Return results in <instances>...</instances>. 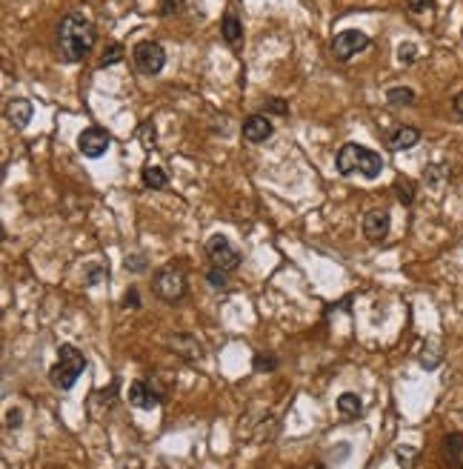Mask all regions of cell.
<instances>
[{"mask_svg": "<svg viewBox=\"0 0 463 469\" xmlns=\"http://www.w3.org/2000/svg\"><path fill=\"white\" fill-rule=\"evenodd\" d=\"M129 404L137 407V409H155L160 404V395L146 381H134L129 386Z\"/></svg>", "mask_w": 463, "mask_h": 469, "instance_id": "obj_10", "label": "cell"}, {"mask_svg": "<svg viewBox=\"0 0 463 469\" xmlns=\"http://www.w3.org/2000/svg\"><path fill=\"white\" fill-rule=\"evenodd\" d=\"M444 458L452 469H460V461H463V435H446L444 441Z\"/></svg>", "mask_w": 463, "mask_h": 469, "instance_id": "obj_16", "label": "cell"}, {"mask_svg": "<svg viewBox=\"0 0 463 469\" xmlns=\"http://www.w3.org/2000/svg\"><path fill=\"white\" fill-rule=\"evenodd\" d=\"M118 60H123V46H121V43H112L109 49L103 52L101 63H103V66H112V63H118Z\"/></svg>", "mask_w": 463, "mask_h": 469, "instance_id": "obj_26", "label": "cell"}, {"mask_svg": "<svg viewBox=\"0 0 463 469\" xmlns=\"http://www.w3.org/2000/svg\"><path fill=\"white\" fill-rule=\"evenodd\" d=\"M266 112H274V114H286V112H289V106H286L283 101H277V98H272V101L266 103Z\"/></svg>", "mask_w": 463, "mask_h": 469, "instance_id": "obj_32", "label": "cell"}, {"mask_svg": "<svg viewBox=\"0 0 463 469\" xmlns=\"http://www.w3.org/2000/svg\"><path fill=\"white\" fill-rule=\"evenodd\" d=\"M152 287H155L157 298H164V300H180L183 295H186V275H183L177 266H164V269L155 272Z\"/></svg>", "mask_w": 463, "mask_h": 469, "instance_id": "obj_4", "label": "cell"}, {"mask_svg": "<svg viewBox=\"0 0 463 469\" xmlns=\"http://www.w3.org/2000/svg\"><path fill=\"white\" fill-rule=\"evenodd\" d=\"M358 157H360V146H358V144L340 146V152H338V157H335L338 172H340V175H352V172L358 169Z\"/></svg>", "mask_w": 463, "mask_h": 469, "instance_id": "obj_15", "label": "cell"}, {"mask_svg": "<svg viewBox=\"0 0 463 469\" xmlns=\"http://www.w3.org/2000/svg\"><path fill=\"white\" fill-rule=\"evenodd\" d=\"M441 358H444V352L437 349L435 343H426V346H423V352H421V364H423L426 369H435L437 364H441Z\"/></svg>", "mask_w": 463, "mask_h": 469, "instance_id": "obj_22", "label": "cell"}, {"mask_svg": "<svg viewBox=\"0 0 463 469\" xmlns=\"http://www.w3.org/2000/svg\"><path fill=\"white\" fill-rule=\"evenodd\" d=\"M177 12V0H164V9H160V15H172Z\"/></svg>", "mask_w": 463, "mask_h": 469, "instance_id": "obj_34", "label": "cell"}, {"mask_svg": "<svg viewBox=\"0 0 463 469\" xmlns=\"http://www.w3.org/2000/svg\"><path fill=\"white\" fill-rule=\"evenodd\" d=\"M32 112H35L32 101H26V98H15V101L6 106V121H9L12 126H17V129H26L29 121H32Z\"/></svg>", "mask_w": 463, "mask_h": 469, "instance_id": "obj_12", "label": "cell"}, {"mask_svg": "<svg viewBox=\"0 0 463 469\" xmlns=\"http://www.w3.org/2000/svg\"><path fill=\"white\" fill-rule=\"evenodd\" d=\"M83 369H86V358H83V352L78 349V346H72V343H63L60 349H58V364L52 366V372H49V378H52V384L58 386V389H72L75 384H78V378L83 375Z\"/></svg>", "mask_w": 463, "mask_h": 469, "instance_id": "obj_2", "label": "cell"}, {"mask_svg": "<svg viewBox=\"0 0 463 469\" xmlns=\"http://www.w3.org/2000/svg\"><path fill=\"white\" fill-rule=\"evenodd\" d=\"M406 3H409V12H414V15L435 9V0H406Z\"/></svg>", "mask_w": 463, "mask_h": 469, "instance_id": "obj_30", "label": "cell"}, {"mask_svg": "<svg viewBox=\"0 0 463 469\" xmlns=\"http://www.w3.org/2000/svg\"><path fill=\"white\" fill-rule=\"evenodd\" d=\"M169 346H172L175 355L186 358V361H200L203 358V343L195 335H175V338H169Z\"/></svg>", "mask_w": 463, "mask_h": 469, "instance_id": "obj_11", "label": "cell"}, {"mask_svg": "<svg viewBox=\"0 0 463 469\" xmlns=\"http://www.w3.org/2000/svg\"><path fill=\"white\" fill-rule=\"evenodd\" d=\"M109 146H112V135L101 126H89L78 137V149L83 152V157H101V155H106Z\"/></svg>", "mask_w": 463, "mask_h": 469, "instance_id": "obj_7", "label": "cell"}, {"mask_svg": "<svg viewBox=\"0 0 463 469\" xmlns=\"http://www.w3.org/2000/svg\"><path fill=\"white\" fill-rule=\"evenodd\" d=\"M6 418H9V420H6L9 427H20V412H17V409H9V415H6Z\"/></svg>", "mask_w": 463, "mask_h": 469, "instance_id": "obj_35", "label": "cell"}, {"mask_svg": "<svg viewBox=\"0 0 463 469\" xmlns=\"http://www.w3.org/2000/svg\"><path fill=\"white\" fill-rule=\"evenodd\" d=\"M134 63L141 69L143 75H160L166 66V52L160 43H152V40H143L134 46Z\"/></svg>", "mask_w": 463, "mask_h": 469, "instance_id": "obj_5", "label": "cell"}, {"mask_svg": "<svg viewBox=\"0 0 463 469\" xmlns=\"http://www.w3.org/2000/svg\"><path fill=\"white\" fill-rule=\"evenodd\" d=\"M369 46V37L358 29H346L332 40V58L335 60H352L358 52H363Z\"/></svg>", "mask_w": 463, "mask_h": 469, "instance_id": "obj_6", "label": "cell"}, {"mask_svg": "<svg viewBox=\"0 0 463 469\" xmlns=\"http://www.w3.org/2000/svg\"><path fill=\"white\" fill-rule=\"evenodd\" d=\"M358 172H360L363 178H369V180H375V178L383 172V157H381L378 152H372V149H363V146H360Z\"/></svg>", "mask_w": 463, "mask_h": 469, "instance_id": "obj_14", "label": "cell"}, {"mask_svg": "<svg viewBox=\"0 0 463 469\" xmlns=\"http://www.w3.org/2000/svg\"><path fill=\"white\" fill-rule=\"evenodd\" d=\"M123 307H129V309H137V307H141V295H137V289H129V292H126Z\"/></svg>", "mask_w": 463, "mask_h": 469, "instance_id": "obj_31", "label": "cell"}, {"mask_svg": "<svg viewBox=\"0 0 463 469\" xmlns=\"http://www.w3.org/2000/svg\"><path fill=\"white\" fill-rule=\"evenodd\" d=\"M141 180L146 189H166V183H169V175L160 169V167H143L141 172Z\"/></svg>", "mask_w": 463, "mask_h": 469, "instance_id": "obj_18", "label": "cell"}, {"mask_svg": "<svg viewBox=\"0 0 463 469\" xmlns=\"http://www.w3.org/2000/svg\"><path fill=\"white\" fill-rule=\"evenodd\" d=\"M312 469H320V466H312Z\"/></svg>", "mask_w": 463, "mask_h": 469, "instance_id": "obj_37", "label": "cell"}, {"mask_svg": "<svg viewBox=\"0 0 463 469\" xmlns=\"http://www.w3.org/2000/svg\"><path fill=\"white\" fill-rule=\"evenodd\" d=\"M143 266H146V261H141V255H134V257L126 261V269H134V272H141Z\"/></svg>", "mask_w": 463, "mask_h": 469, "instance_id": "obj_33", "label": "cell"}, {"mask_svg": "<svg viewBox=\"0 0 463 469\" xmlns=\"http://www.w3.org/2000/svg\"><path fill=\"white\" fill-rule=\"evenodd\" d=\"M98 35H95V26H91V20L72 12V15H66L60 20V26H58V52L66 63H78L83 60L89 52H91V46H95Z\"/></svg>", "mask_w": 463, "mask_h": 469, "instance_id": "obj_1", "label": "cell"}, {"mask_svg": "<svg viewBox=\"0 0 463 469\" xmlns=\"http://www.w3.org/2000/svg\"><path fill=\"white\" fill-rule=\"evenodd\" d=\"M389 212L386 209H369V212L363 215V235H366V241H372V244H381L386 235H389Z\"/></svg>", "mask_w": 463, "mask_h": 469, "instance_id": "obj_8", "label": "cell"}, {"mask_svg": "<svg viewBox=\"0 0 463 469\" xmlns=\"http://www.w3.org/2000/svg\"><path fill=\"white\" fill-rule=\"evenodd\" d=\"M109 278V269L106 266H86V287H98L101 280Z\"/></svg>", "mask_w": 463, "mask_h": 469, "instance_id": "obj_24", "label": "cell"}, {"mask_svg": "<svg viewBox=\"0 0 463 469\" xmlns=\"http://www.w3.org/2000/svg\"><path fill=\"white\" fill-rule=\"evenodd\" d=\"M414 58H418V46L414 43H401L398 46V60L401 63H414Z\"/></svg>", "mask_w": 463, "mask_h": 469, "instance_id": "obj_27", "label": "cell"}, {"mask_svg": "<svg viewBox=\"0 0 463 469\" xmlns=\"http://www.w3.org/2000/svg\"><path fill=\"white\" fill-rule=\"evenodd\" d=\"M229 272H223V269H209V275H206V280H209V287L212 289H226L229 287V278H226Z\"/></svg>", "mask_w": 463, "mask_h": 469, "instance_id": "obj_25", "label": "cell"}, {"mask_svg": "<svg viewBox=\"0 0 463 469\" xmlns=\"http://www.w3.org/2000/svg\"><path fill=\"white\" fill-rule=\"evenodd\" d=\"M395 195H398V201H401L403 206H409V203L414 201V183L406 180V178H398V180H395Z\"/></svg>", "mask_w": 463, "mask_h": 469, "instance_id": "obj_21", "label": "cell"}, {"mask_svg": "<svg viewBox=\"0 0 463 469\" xmlns=\"http://www.w3.org/2000/svg\"><path fill=\"white\" fill-rule=\"evenodd\" d=\"M386 101L392 106H412L414 103V92L409 86H395V89L386 92Z\"/></svg>", "mask_w": 463, "mask_h": 469, "instance_id": "obj_20", "label": "cell"}, {"mask_svg": "<svg viewBox=\"0 0 463 469\" xmlns=\"http://www.w3.org/2000/svg\"><path fill=\"white\" fill-rule=\"evenodd\" d=\"M206 255H209V261L215 269H223V272H232V269H238L241 261H243V255L238 246H232L226 235H212L209 241H206Z\"/></svg>", "mask_w": 463, "mask_h": 469, "instance_id": "obj_3", "label": "cell"}, {"mask_svg": "<svg viewBox=\"0 0 463 469\" xmlns=\"http://www.w3.org/2000/svg\"><path fill=\"white\" fill-rule=\"evenodd\" d=\"M395 455H398V461H401V466H403V469H412V466H414L412 461L418 458V452H414L412 447H398V452H395Z\"/></svg>", "mask_w": 463, "mask_h": 469, "instance_id": "obj_29", "label": "cell"}, {"mask_svg": "<svg viewBox=\"0 0 463 469\" xmlns=\"http://www.w3.org/2000/svg\"><path fill=\"white\" fill-rule=\"evenodd\" d=\"M274 126L269 121V114H252L243 123V140L249 144H266V137H272Z\"/></svg>", "mask_w": 463, "mask_h": 469, "instance_id": "obj_9", "label": "cell"}, {"mask_svg": "<svg viewBox=\"0 0 463 469\" xmlns=\"http://www.w3.org/2000/svg\"><path fill=\"white\" fill-rule=\"evenodd\" d=\"M220 32H223V40L226 43H232V46H235L241 37H243V23L238 20V15H226L223 17V26H220Z\"/></svg>", "mask_w": 463, "mask_h": 469, "instance_id": "obj_19", "label": "cell"}, {"mask_svg": "<svg viewBox=\"0 0 463 469\" xmlns=\"http://www.w3.org/2000/svg\"><path fill=\"white\" fill-rule=\"evenodd\" d=\"M455 112L463 117V95H457V98H455Z\"/></svg>", "mask_w": 463, "mask_h": 469, "instance_id": "obj_36", "label": "cell"}, {"mask_svg": "<svg viewBox=\"0 0 463 469\" xmlns=\"http://www.w3.org/2000/svg\"><path fill=\"white\" fill-rule=\"evenodd\" d=\"M338 412H340L346 420H355V418H360V412H363L360 398H358L355 392H343V395L338 398Z\"/></svg>", "mask_w": 463, "mask_h": 469, "instance_id": "obj_17", "label": "cell"}, {"mask_svg": "<svg viewBox=\"0 0 463 469\" xmlns=\"http://www.w3.org/2000/svg\"><path fill=\"white\" fill-rule=\"evenodd\" d=\"M277 369V358L274 355H258L254 358V372H274Z\"/></svg>", "mask_w": 463, "mask_h": 469, "instance_id": "obj_28", "label": "cell"}, {"mask_svg": "<svg viewBox=\"0 0 463 469\" xmlns=\"http://www.w3.org/2000/svg\"><path fill=\"white\" fill-rule=\"evenodd\" d=\"M137 137H141V144H143L146 149H152V146H155V140H157V129H155V123H152V121H143V123H141V129H137Z\"/></svg>", "mask_w": 463, "mask_h": 469, "instance_id": "obj_23", "label": "cell"}, {"mask_svg": "<svg viewBox=\"0 0 463 469\" xmlns=\"http://www.w3.org/2000/svg\"><path fill=\"white\" fill-rule=\"evenodd\" d=\"M418 140H421V132L414 126H398L395 132L389 135V149L392 152H403V149H412Z\"/></svg>", "mask_w": 463, "mask_h": 469, "instance_id": "obj_13", "label": "cell"}]
</instances>
